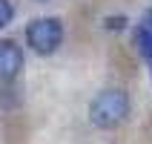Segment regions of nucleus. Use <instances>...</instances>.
Returning <instances> with one entry per match:
<instances>
[{
	"label": "nucleus",
	"mask_w": 152,
	"mask_h": 144,
	"mask_svg": "<svg viewBox=\"0 0 152 144\" xmlns=\"http://www.w3.org/2000/svg\"><path fill=\"white\" fill-rule=\"evenodd\" d=\"M129 115V95L124 89H103L89 104V121L101 130H112L124 124Z\"/></svg>",
	"instance_id": "f257e3e1"
},
{
	"label": "nucleus",
	"mask_w": 152,
	"mask_h": 144,
	"mask_svg": "<svg viewBox=\"0 0 152 144\" xmlns=\"http://www.w3.org/2000/svg\"><path fill=\"white\" fill-rule=\"evenodd\" d=\"M26 43L37 55H55L63 43V23L60 17H34L26 26Z\"/></svg>",
	"instance_id": "f03ea898"
},
{
	"label": "nucleus",
	"mask_w": 152,
	"mask_h": 144,
	"mask_svg": "<svg viewBox=\"0 0 152 144\" xmlns=\"http://www.w3.org/2000/svg\"><path fill=\"white\" fill-rule=\"evenodd\" d=\"M23 72V49L15 41H0V81H15Z\"/></svg>",
	"instance_id": "7ed1b4c3"
},
{
	"label": "nucleus",
	"mask_w": 152,
	"mask_h": 144,
	"mask_svg": "<svg viewBox=\"0 0 152 144\" xmlns=\"http://www.w3.org/2000/svg\"><path fill=\"white\" fill-rule=\"evenodd\" d=\"M132 38H135V49L141 52L144 58L152 61V32H149V29H144V26H138Z\"/></svg>",
	"instance_id": "20e7f679"
},
{
	"label": "nucleus",
	"mask_w": 152,
	"mask_h": 144,
	"mask_svg": "<svg viewBox=\"0 0 152 144\" xmlns=\"http://www.w3.org/2000/svg\"><path fill=\"white\" fill-rule=\"evenodd\" d=\"M12 17H15V6L9 0H0V29H6L12 23Z\"/></svg>",
	"instance_id": "39448f33"
},
{
	"label": "nucleus",
	"mask_w": 152,
	"mask_h": 144,
	"mask_svg": "<svg viewBox=\"0 0 152 144\" xmlns=\"http://www.w3.org/2000/svg\"><path fill=\"white\" fill-rule=\"evenodd\" d=\"M103 26H106V29H109V32H112V29H124V26H126V17H124V15H118V17H106V20H103Z\"/></svg>",
	"instance_id": "423d86ee"
},
{
	"label": "nucleus",
	"mask_w": 152,
	"mask_h": 144,
	"mask_svg": "<svg viewBox=\"0 0 152 144\" xmlns=\"http://www.w3.org/2000/svg\"><path fill=\"white\" fill-rule=\"evenodd\" d=\"M141 26H144V29H149V32H152V9H149V12H146V17H144V23H141Z\"/></svg>",
	"instance_id": "0eeeda50"
}]
</instances>
